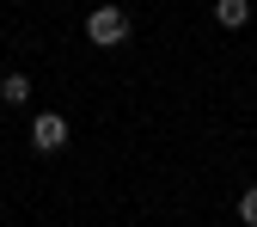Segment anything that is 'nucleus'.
Wrapping results in <instances>:
<instances>
[{
  "instance_id": "nucleus-1",
  "label": "nucleus",
  "mask_w": 257,
  "mask_h": 227,
  "mask_svg": "<svg viewBox=\"0 0 257 227\" xmlns=\"http://www.w3.org/2000/svg\"><path fill=\"white\" fill-rule=\"evenodd\" d=\"M86 37L98 43V49H116V43L128 37V13H122V7H98V13L86 19Z\"/></svg>"
},
{
  "instance_id": "nucleus-2",
  "label": "nucleus",
  "mask_w": 257,
  "mask_h": 227,
  "mask_svg": "<svg viewBox=\"0 0 257 227\" xmlns=\"http://www.w3.org/2000/svg\"><path fill=\"white\" fill-rule=\"evenodd\" d=\"M31 141H37V154H61V147H68V117L43 111L37 123H31Z\"/></svg>"
},
{
  "instance_id": "nucleus-3",
  "label": "nucleus",
  "mask_w": 257,
  "mask_h": 227,
  "mask_svg": "<svg viewBox=\"0 0 257 227\" xmlns=\"http://www.w3.org/2000/svg\"><path fill=\"white\" fill-rule=\"evenodd\" d=\"M251 19V0H214V25H227V31H239Z\"/></svg>"
},
{
  "instance_id": "nucleus-4",
  "label": "nucleus",
  "mask_w": 257,
  "mask_h": 227,
  "mask_svg": "<svg viewBox=\"0 0 257 227\" xmlns=\"http://www.w3.org/2000/svg\"><path fill=\"white\" fill-rule=\"evenodd\" d=\"M0 105H13V111L31 105V80L25 74H7V80H0Z\"/></svg>"
},
{
  "instance_id": "nucleus-5",
  "label": "nucleus",
  "mask_w": 257,
  "mask_h": 227,
  "mask_svg": "<svg viewBox=\"0 0 257 227\" xmlns=\"http://www.w3.org/2000/svg\"><path fill=\"white\" fill-rule=\"evenodd\" d=\"M239 221H245V227H257V184L239 197Z\"/></svg>"
}]
</instances>
